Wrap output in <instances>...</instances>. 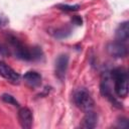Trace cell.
<instances>
[{
  "instance_id": "8992f818",
  "label": "cell",
  "mask_w": 129,
  "mask_h": 129,
  "mask_svg": "<svg viewBox=\"0 0 129 129\" xmlns=\"http://www.w3.org/2000/svg\"><path fill=\"white\" fill-rule=\"evenodd\" d=\"M0 76L13 85H17L20 82V75L2 60H0Z\"/></svg>"
},
{
  "instance_id": "7a4b0ae2",
  "label": "cell",
  "mask_w": 129,
  "mask_h": 129,
  "mask_svg": "<svg viewBox=\"0 0 129 129\" xmlns=\"http://www.w3.org/2000/svg\"><path fill=\"white\" fill-rule=\"evenodd\" d=\"M7 41L9 43L10 49L15 55V57L23 59V60H34L33 58V47L29 48L24 45L16 36L8 34Z\"/></svg>"
},
{
  "instance_id": "6da1fadb",
  "label": "cell",
  "mask_w": 129,
  "mask_h": 129,
  "mask_svg": "<svg viewBox=\"0 0 129 129\" xmlns=\"http://www.w3.org/2000/svg\"><path fill=\"white\" fill-rule=\"evenodd\" d=\"M110 77L114 81V92L119 98H125L128 95V72L125 68H116L110 72Z\"/></svg>"
},
{
  "instance_id": "3957f363",
  "label": "cell",
  "mask_w": 129,
  "mask_h": 129,
  "mask_svg": "<svg viewBox=\"0 0 129 129\" xmlns=\"http://www.w3.org/2000/svg\"><path fill=\"white\" fill-rule=\"evenodd\" d=\"M73 100H74L75 105L84 112L93 110L94 105H95L94 99L92 98L91 94L84 88L79 89L74 93Z\"/></svg>"
},
{
  "instance_id": "277c9868",
  "label": "cell",
  "mask_w": 129,
  "mask_h": 129,
  "mask_svg": "<svg viewBox=\"0 0 129 129\" xmlns=\"http://www.w3.org/2000/svg\"><path fill=\"white\" fill-rule=\"evenodd\" d=\"M106 50L111 56L116 58L126 57L128 54V47L125 42H121L118 40L109 42L106 46Z\"/></svg>"
},
{
  "instance_id": "7c38bea8",
  "label": "cell",
  "mask_w": 129,
  "mask_h": 129,
  "mask_svg": "<svg viewBox=\"0 0 129 129\" xmlns=\"http://www.w3.org/2000/svg\"><path fill=\"white\" fill-rule=\"evenodd\" d=\"M1 99L5 102V103H8V104H11V105H13V106H16V107H18L19 106V103L16 101V99L12 96V95H10V94H7V93H4V94H2V96H1Z\"/></svg>"
},
{
  "instance_id": "52a82bcc",
  "label": "cell",
  "mask_w": 129,
  "mask_h": 129,
  "mask_svg": "<svg viewBox=\"0 0 129 129\" xmlns=\"http://www.w3.org/2000/svg\"><path fill=\"white\" fill-rule=\"evenodd\" d=\"M18 120L22 128L24 129L31 128L33 123V116H32L31 110L27 107L20 108L18 111Z\"/></svg>"
},
{
  "instance_id": "ba28073f",
  "label": "cell",
  "mask_w": 129,
  "mask_h": 129,
  "mask_svg": "<svg viewBox=\"0 0 129 129\" xmlns=\"http://www.w3.org/2000/svg\"><path fill=\"white\" fill-rule=\"evenodd\" d=\"M97 124H98V115L96 112L91 110L86 112L85 116L81 121L80 127L84 129H93L97 126Z\"/></svg>"
},
{
  "instance_id": "8fae6325",
  "label": "cell",
  "mask_w": 129,
  "mask_h": 129,
  "mask_svg": "<svg viewBox=\"0 0 129 129\" xmlns=\"http://www.w3.org/2000/svg\"><path fill=\"white\" fill-rule=\"evenodd\" d=\"M50 34L57 38V39H62V38H66L68 37L71 33H72V29L71 27L69 26H61V27H57V28H53V29H50L49 30Z\"/></svg>"
},
{
  "instance_id": "5bb4252c",
  "label": "cell",
  "mask_w": 129,
  "mask_h": 129,
  "mask_svg": "<svg viewBox=\"0 0 129 129\" xmlns=\"http://www.w3.org/2000/svg\"><path fill=\"white\" fill-rule=\"evenodd\" d=\"M117 125H118V127H121V128H127L128 127V119L125 117L119 118L117 121Z\"/></svg>"
},
{
  "instance_id": "9c48e42d",
  "label": "cell",
  "mask_w": 129,
  "mask_h": 129,
  "mask_svg": "<svg viewBox=\"0 0 129 129\" xmlns=\"http://www.w3.org/2000/svg\"><path fill=\"white\" fill-rule=\"evenodd\" d=\"M23 80L27 84V86H29L30 88H37V87H39L41 85L42 78L37 72L29 71V72L24 74Z\"/></svg>"
},
{
  "instance_id": "30bf717a",
  "label": "cell",
  "mask_w": 129,
  "mask_h": 129,
  "mask_svg": "<svg viewBox=\"0 0 129 129\" xmlns=\"http://www.w3.org/2000/svg\"><path fill=\"white\" fill-rule=\"evenodd\" d=\"M116 40L121 41V42H126L129 38V22L124 21L119 24V26L116 29L115 32Z\"/></svg>"
},
{
  "instance_id": "2e32d148",
  "label": "cell",
  "mask_w": 129,
  "mask_h": 129,
  "mask_svg": "<svg viewBox=\"0 0 129 129\" xmlns=\"http://www.w3.org/2000/svg\"><path fill=\"white\" fill-rule=\"evenodd\" d=\"M0 24H1V19H0Z\"/></svg>"
},
{
  "instance_id": "5b68a950",
  "label": "cell",
  "mask_w": 129,
  "mask_h": 129,
  "mask_svg": "<svg viewBox=\"0 0 129 129\" xmlns=\"http://www.w3.org/2000/svg\"><path fill=\"white\" fill-rule=\"evenodd\" d=\"M69 55L66 53L59 54L57 56V58L55 59V64H54V74L55 77L62 82L66 78L67 72H68V68H69Z\"/></svg>"
},
{
  "instance_id": "4fadbf2b",
  "label": "cell",
  "mask_w": 129,
  "mask_h": 129,
  "mask_svg": "<svg viewBox=\"0 0 129 129\" xmlns=\"http://www.w3.org/2000/svg\"><path fill=\"white\" fill-rule=\"evenodd\" d=\"M56 7L60 10H64V11H77L80 9V5L76 4V5H68V4H58L56 5Z\"/></svg>"
},
{
  "instance_id": "9a60e30c",
  "label": "cell",
  "mask_w": 129,
  "mask_h": 129,
  "mask_svg": "<svg viewBox=\"0 0 129 129\" xmlns=\"http://www.w3.org/2000/svg\"><path fill=\"white\" fill-rule=\"evenodd\" d=\"M72 22H73L74 24H76V25H82V23H83V19H82L81 16L76 15V16H74V17L72 18Z\"/></svg>"
}]
</instances>
